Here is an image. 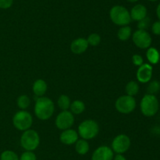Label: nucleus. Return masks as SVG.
<instances>
[{"label": "nucleus", "instance_id": "obj_1", "mask_svg": "<svg viewBox=\"0 0 160 160\" xmlns=\"http://www.w3.org/2000/svg\"><path fill=\"white\" fill-rule=\"evenodd\" d=\"M36 117L42 121L49 119L55 111V104L52 100L46 97H37L34 108Z\"/></svg>", "mask_w": 160, "mask_h": 160}, {"label": "nucleus", "instance_id": "obj_2", "mask_svg": "<svg viewBox=\"0 0 160 160\" xmlns=\"http://www.w3.org/2000/svg\"><path fill=\"white\" fill-rule=\"evenodd\" d=\"M109 18L111 21L118 26L129 25L131 22L130 11L121 5H115L109 10Z\"/></svg>", "mask_w": 160, "mask_h": 160}, {"label": "nucleus", "instance_id": "obj_3", "mask_svg": "<svg viewBox=\"0 0 160 160\" xmlns=\"http://www.w3.org/2000/svg\"><path fill=\"white\" fill-rule=\"evenodd\" d=\"M159 108V102L156 95L149 93L144 95L140 103V109L143 115L152 117L157 114Z\"/></svg>", "mask_w": 160, "mask_h": 160}, {"label": "nucleus", "instance_id": "obj_4", "mask_svg": "<svg viewBox=\"0 0 160 160\" xmlns=\"http://www.w3.org/2000/svg\"><path fill=\"white\" fill-rule=\"evenodd\" d=\"M78 133L82 139L87 141L94 139L99 133V125L93 119H86L78 125Z\"/></svg>", "mask_w": 160, "mask_h": 160}, {"label": "nucleus", "instance_id": "obj_5", "mask_svg": "<svg viewBox=\"0 0 160 160\" xmlns=\"http://www.w3.org/2000/svg\"><path fill=\"white\" fill-rule=\"evenodd\" d=\"M40 144V136L36 130L29 129L23 132L20 137V145L26 151L33 152Z\"/></svg>", "mask_w": 160, "mask_h": 160}, {"label": "nucleus", "instance_id": "obj_6", "mask_svg": "<svg viewBox=\"0 0 160 160\" xmlns=\"http://www.w3.org/2000/svg\"><path fill=\"white\" fill-rule=\"evenodd\" d=\"M12 124L16 129L23 132L31 129L33 124V117L26 110H20L12 117Z\"/></svg>", "mask_w": 160, "mask_h": 160}, {"label": "nucleus", "instance_id": "obj_7", "mask_svg": "<svg viewBox=\"0 0 160 160\" xmlns=\"http://www.w3.org/2000/svg\"><path fill=\"white\" fill-rule=\"evenodd\" d=\"M136 100L134 97L129 95H123L117 99L115 102V108L118 112L128 115L133 112L136 108Z\"/></svg>", "mask_w": 160, "mask_h": 160}, {"label": "nucleus", "instance_id": "obj_8", "mask_svg": "<svg viewBox=\"0 0 160 160\" xmlns=\"http://www.w3.org/2000/svg\"><path fill=\"white\" fill-rule=\"evenodd\" d=\"M131 141L129 136L126 134H119L113 138L111 144L112 152L117 154H123L129 150Z\"/></svg>", "mask_w": 160, "mask_h": 160}, {"label": "nucleus", "instance_id": "obj_9", "mask_svg": "<svg viewBox=\"0 0 160 160\" xmlns=\"http://www.w3.org/2000/svg\"><path fill=\"white\" fill-rule=\"evenodd\" d=\"M132 40L134 45L139 49H148L151 46L152 39L149 33L145 30H139L134 31L132 35Z\"/></svg>", "mask_w": 160, "mask_h": 160}, {"label": "nucleus", "instance_id": "obj_10", "mask_svg": "<svg viewBox=\"0 0 160 160\" xmlns=\"http://www.w3.org/2000/svg\"><path fill=\"white\" fill-rule=\"evenodd\" d=\"M74 115L73 113L67 110V111H62L58 114L56 118L55 124L59 130H65L71 128L74 123Z\"/></svg>", "mask_w": 160, "mask_h": 160}, {"label": "nucleus", "instance_id": "obj_11", "mask_svg": "<svg viewBox=\"0 0 160 160\" xmlns=\"http://www.w3.org/2000/svg\"><path fill=\"white\" fill-rule=\"evenodd\" d=\"M153 67L152 64H145L139 66L136 72V78L141 83H148L152 78Z\"/></svg>", "mask_w": 160, "mask_h": 160}, {"label": "nucleus", "instance_id": "obj_12", "mask_svg": "<svg viewBox=\"0 0 160 160\" xmlns=\"http://www.w3.org/2000/svg\"><path fill=\"white\" fill-rule=\"evenodd\" d=\"M114 152L109 146L102 145L97 147L94 151L92 156V160H112Z\"/></svg>", "mask_w": 160, "mask_h": 160}, {"label": "nucleus", "instance_id": "obj_13", "mask_svg": "<svg viewBox=\"0 0 160 160\" xmlns=\"http://www.w3.org/2000/svg\"><path fill=\"white\" fill-rule=\"evenodd\" d=\"M78 138H79V135H78V131L71 128L62 130L59 136L61 143L66 145H72L75 144L78 141Z\"/></svg>", "mask_w": 160, "mask_h": 160}, {"label": "nucleus", "instance_id": "obj_14", "mask_svg": "<svg viewBox=\"0 0 160 160\" xmlns=\"http://www.w3.org/2000/svg\"><path fill=\"white\" fill-rule=\"evenodd\" d=\"M89 45L87 39L84 38H78L72 41L70 44V50L73 53L76 55H80L84 53L88 48Z\"/></svg>", "mask_w": 160, "mask_h": 160}, {"label": "nucleus", "instance_id": "obj_15", "mask_svg": "<svg viewBox=\"0 0 160 160\" xmlns=\"http://www.w3.org/2000/svg\"><path fill=\"white\" fill-rule=\"evenodd\" d=\"M147 14H148V9L146 6L142 4H136L130 11L131 20L138 22L145 18L147 17Z\"/></svg>", "mask_w": 160, "mask_h": 160}, {"label": "nucleus", "instance_id": "obj_16", "mask_svg": "<svg viewBox=\"0 0 160 160\" xmlns=\"http://www.w3.org/2000/svg\"><path fill=\"white\" fill-rule=\"evenodd\" d=\"M47 89H48V84L44 79L38 78V79L35 80L33 83V93H34V95L37 96V97H43L46 93Z\"/></svg>", "mask_w": 160, "mask_h": 160}, {"label": "nucleus", "instance_id": "obj_17", "mask_svg": "<svg viewBox=\"0 0 160 160\" xmlns=\"http://www.w3.org/2000/svg\"><path fill=\"white\" fill-rule=\"evenodd\" d=\"M146 57L150 64H157L160 61V53L155 47L150 46L147 49Z\"/></svg>", "mask_w": 160, "mask_h": 160}, {"label": "nucleus", "instance_id": "obj_18", "mask_svg": "<svg viewBox=\"0 0 160 160\" xmlns=\"http://www.w3.org/2000/svg\"><path fill=\"white\" fill-rule=\"evenodd\" d=\"M90 146L87 140L84 139H78V141L75 143V150L77 153L81 155H84L89 152Z\"/></svg>", "mask_w": 160, "mask_h": 160}, {"label": "nucleus", "instance_id": "obj_19", "mask_svg": "<svg viewBox=\"0 0 160 160\" xmlns=\"http://www.w3.org/2000/svg\"><path fill=\"white\" fill-rule=\"evenodd\" d=\"M131 37V28L129 25L122 26L119 28L117 31V38L120 41H128Z\"/></svg>", "mask_w": 160, "mask_h": 160}, {"label": "nucleus", "instance_id": "obj_20", "mask_svg": "<svg viewBox=\"0 0 160 160\" xmlns=\"http://www.w3.org/2000/svg\"><path fill=\"white\" fill-rule=\"evenodd\" d=\"M70 109L73 115L82 114L85 110V104L82 100H75L73 102H71Z\"/></svg>", "mask_w": 160, "mask_h": 160}, {"label": "nucleus", "instance_id": "obj_21", "mask_svg": "<svg viewBox=\"0 0 160 160\" xmlns=\"http://www.w3.org/2000/svg\"><path fill=\"white\" fill-rule=\"evenodd\" d=\"M125 91H126L127 95L134 97L137 95L139 92V85L135 81H130L127 83L125 86Z\"/></svg>", "mask_w": 160, "mask_h": 160}, {"label": "nucleus", "instance_id": "obj_22", "mask_svg": "<svg viewBox=\"0 0 160 160\" xmlns=\"http://www.w3.org/2000/svg\"><path fill=\"white\" fill-rule=\"evenodd\" d=\"M57 104L62 111H67V110H68L70 108V104H71L70 98L67 95L62 94L58 98Z\"/></svg>", "mask_w": 160, "mask_h": 160}, {"label": "nucleus", "instance_id": "obj_23", "mask_svg": "<svg viewBox=\"0 0 160 160\" xmlns=\"http://www.w3.org/2000/svg\"><path fill=\"white\" fill-rule=\"evenodd\" d=\"M17 104L20 110H26L31 104V100L28 95H20L17 100Z\"/></svg>", "mask_w": 160, "mask_h": 160}, {"label": "nucleus", "instance_id": "obj_24", "mask_svg": "<svg viewBox=\"0 0 160 160\" xmlns=\"http://www.w3.org/2000/svg\"><path fill=\"white\" fill-rule=\"evenodd\" d=\"M160 90V83L158 80H152L150 81L148 86L147 87V92L149 94L156 95Z\"/></svg>", "mask_w": 160, "mask_h": 160}, {"label": "nucleus", "instance_id": "obj_25", "mask_svg": "<svg viewBox=\"0 0 160 160\" xmlns=\"http://www.w3.org/2000/svg\"><path fill=\"white\" fill-rule=\"evenodd\" d=\"M19 158L17 154L10 150L4 151L0 155V160H19Z\"/></svg>", "mask_w": 160, "mask_h": 160}, {"label": "nucleus", "instance_id": "obj_26", "mask_svg": "<svg viewBox=\"0 0 160 160\" xmlns=\"http://www.w3.org/2000/svg\"><path fill=\"white\" fill-rule=\"evenodd\" d=\"M89 45L92 46H97L101 42V36L97 33H92L88 35L87 39Z\"/></svg>", "mask_w": 160, "mask_h": 160}, {"label": "nucleus", "instance_id": "obj_27", "mask_svg": "<svg viewBox=\"0 0 160 160\" xmlns=\"http://www.w3.org/2000/svg\"><path fill=\"white\" fill-rule=\"evenodd\" d=\"M150 23H151V20L149 17L147 16L145 18L142 19V20L138 22V28L139 30H145L146 31L150 26Z\"/></svg>", "mask_w": 160, "mask_h": 160}, {"label": "nucleus", "instance_id": "obj_28", "mask_svg": "<svg viewBox=\"0 0 160 160\" xmlns=\"http://www.w3.org/2000/svg\"><path fill=\"white\" fill-rule=\"evenodd\" d=\"M19 160H37L36 155L31 151H26L20 155Z\"/></svg>", "mask_w": 160, "mask_h": 160}, {"label": "nucleus", "instance_id": "obj_29", "mask_svg": "<svg viewBox=\"0 0 160 160\" xmlns=\"http://www.w3.org/2000/svg\"><path fill=\"white\" fill-rule=\"evenodd\" d=\"M132 62L134 65L139 67L144 64V59L141 55L134 54L132 56Z\"/></svg>", "mask_w": 160, "mask_h": 160}, {"label": "nucleus", "instance_id": "obj_30", "mask_svg": "<svg viewBox=\"0 0 160 160\" xmlns=\"http://www.w3.org/2000/svg\"><path fill=\"white\" fill-rule=\"evenodd\" d=\"M13 4V0H0V9H7Z\"/></svg>", "mask_w": 160, "mask_h": 160}, {"label": "nucleus", "instance_id": "obj_31", "mask_svg": "<svg viewBox=\"0 0 160 160\" xmlns=\"http://www.w3.org/2000/svg\"><path fill=\"white\" fill-rule=\"evenodd\" d=\"M152 31L156 35H160V21L154 22L152 25Z\"/></svg>", "mask_w": 160, "mask_h": 160}, {"label": "nucleus", "instance_id": "obj_32", "mask_svg": "<svg viewBox=\"0 0 160 160\" xmlns=\"http://www.w3.org/2000/svg\"><path fill=\"white\" fill-rule=\"evenodd\" d=\"M112 160H127V158L123 156V154H117V155L113 157Z\"/></svg>", "mask_w": 160, "mask_h": 160}, {"label": "nucleus", "instance_id": "obj_33", "mask_svg": "<svg viewBox=\"0 0 160 160\" xmlns=\"http://www.w3.org/2000/svg\"><path fill=\"white\" fill-rule=\"evenodd\" d=\"M156 15H157V17L159 18V20L160 21V3L156 7Z\"/></svg>", "mask_w": 160, "mask_h": 160}, {"label": "nucleus", "instance_id": "obj_34", "mask_svg": "<svg viewBox=\"0 0 160 160\" xmlns=\"http://www.w3.org/2000/svg\"><path fill=\"white\" fill-rule=\"evenodd\" d=\"M127 1H128V3H137V2H138L139 0H127Z\"/></svg>", "mask_w": 160, "mask_h": 160}, {"label": "nucleus", "instance_id": "obj_35", "mask_svg": "<svg viewBox=\"0 0 160 160\" xmlns=\"http://www.w3.org/2000/svg\"><path fill=\"white\" fill-rule=\"evenodd\" d=\"M147 1H148V2H157V1H159V0H147Z\"/></svg>", "mask_w": 160, "mask_h": 160}]
</instances>
